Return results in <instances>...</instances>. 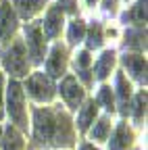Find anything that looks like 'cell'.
Instances as JSON below:
<instances>
[{
    "label": "cell",
    "instance_id": "6da1fadb",
    "mask_svg": "<svg viewBox=\"0 0 148 150\" xmlns=\"http://www.w3.org/2000/svg\"><path fill=\"white\" fill-rule=\"evenodd\" d=\"M33 140L40 146H71L73 127L65 110L35 108L33 110Z\"/></svg>",
    "mask_w": 148,
    "mask_h": 150
},
{
    "label": "cell",
    "instance_id": "7a4b0ae2",
    "mask_svg": "<svg viewBox=\"0 0 148 150\" xmlns=\"http://www.w3.org/2000/svg\"><path fill=\"white\" fill-rule=\"evenodd\" d=\"M6 96H8V112H11V119L17 123V127L27 129V115H25V96H23V88L19 81H11L8 90H6Z\"/></svg>",
    "mask_w": 148,
    "mask_h": 150
},
{
    "label": "cell",
    "instance_id": "3957f363",
    "mask_svg": "<svg viewBox=\"0 0 148 150\" xmlns=\"http://www.w3.org/2000/svg\"><path fill=\"white\" fill-rule=\"evenodd\" d=\"M2 65L6 67V71H8L11 75H15V77L27 75L29 59H27V52H25V44H23V42H15V44L4 52Z\"/></svg>",
    "mask_w": 148,
    "mask_h": 150
},
{
    "label": "cell",
    "instance_id": "277c9868",
    "mask_svg": "<svg viewBox=\"0 0 148 150\" xmlns=\"http://www.w3.org/2000/svg\"><path fill=\"white\" fill-rule=\"evenodd\" d=\"M25 88L29 92V96L33 100H38V102H50L52 96H54V86H52L50 77L44 75V73H33L27 79Z\"/></svg>",
    "mask_w": 148,
    "mask_h": 150
},
{
    "label": "cell",
    "instance_id": "5b68a950",
    "mask_svg": "<svg viewBox=\"0 0 148 150\" xmlns=\"http://www.w3.org/2000/svg\"><path fill=\"white\" fill-rule=\"evenodd\" d=\"M25 40H27V50L33 63H42L44 54H46V40L42 33L40 23H31L25 27Z\"/></svg>",
    "mask_w": 148,
    "mask_h": 150
},
{
    "label": "cell",
    "instance_id": "8992f818",
    "mask_svg": "<svg viewBox=\"0 0 148 150\" xmlns=\"http://www.w3.org/2000/svg\"><path fill=\"white\" fill-rule=\"evenodd\" d=\"M61 96L65 98V102L71 108H77L84 102V88L77 83V79L73 75H67L61 83Z\"/></svg>",
    "mask_w": 148,
    "mask_h": 150
},
{
    "label": "cell",
    "instance_id": "52a82bcc",
    "mask_svg": "<svg viewBox=\"0 0 148 150\" xmlns=\"http://www.w3.org/2000/svg\"><path fill=\"white\" fill-rule=\"evenodd\" d=\"M15 31H17V15H15L11 2L4 0L0 4V38H2V42H11Z\"/></svg>",
    "mask_w": 148,
    "mask_h": 150
},
{
    "label": "cell",
    "instance_id": "ba28073f",
    "mask_svg": "<svg viewBox=\"0 0 148 150\" xmlns=\"http://www.w3.org/2000/svg\"><path fill=\"white\" fill-rule=\"evenodd\" d=\"M63 27V8L61 6H50L46 13V19L42 21V33L48 40H54Z\"/></svg>",
    "mask_w": 148,
    "mask_h": 150
},
{
    "label": "cell",
    "instance_id": "9c48e42d",
    "mask_svg": "<svg viewBox=\"0 0 148 150\" xmlns=\"http://www.w3.org/2000/svg\"><path fill=\"white\" fill-rule=\"evenodd\" d=\"M65 67H67V48L61 44H54V48L50 52V59L46 63V71H48L50 77H61L65 73Z\"/></svg>",
    "mask_w": 148,
    "mask_h": 150
},
{
    "label": "cell",
    "instance_id": "30bf717a",
    "mask_svg": "<svg viewBox=\"0 0 148 150\" xmlns=\"http://www.w3.org/2000/svg\"><path fill=\"white\" fill-rule=\"evenodd\" d=\"M123 65L127 67V71L132 73L140 83H146V59L142 54H125Z\"/></svg>",
    "mask_w": 148,
    "mask_h": 150
},
{
    "label": "cell",
    "instance_id": "8fae6325",
    "mask_svg": "<svg viewBox=\"0 0 148 150\" xmlns=\"http://www.w3.org/2000/svg\"><path fill=\"white\" fill-rule=\"evenodd\" d=\"M117 94H119V110L121 115H127L132 112V86L125 79L123 73H117Z\"/></svg>",
    "mask_w": 148,
    "mask_h": 150
},
{
    "label": "cell",
    "instance_id": "7c38bea8",
    "mask_svg": "<svg viewBox=\"0 0 148 150\" xmlns=\"http://www.w3.org/2000/svg\"><path fill=\"white\" fill-rule=\"evenodd\" d=\"M132 140H134V134H132V129L127 127V123H119L113 140H110L108 150H127V146L132 144Z\"/></svg>",
    "mask_w": 148,
    "mask_h": 150
},
{
    "label": "cell",
    "instance_id": "4fadbf2b",
    "mask_svg": "<svg viewBox=\"0 0 148 150\" xmlns=\"http://www.w3.org/2000/svg\"><path fill=\"white\" fill-rule=\"evenodd\" d=\"M123 44H125V48H132V50H144L146 48V29L144 27L127 29Z\"/></svg>",
    "mask_w": 148,
    "mask_h": 150
},
{
    "label": "cell",
    "instance_id": "5bb4252c",
    "mask_svg": "<svg viewBox=\"0 0 148 150\" xmlns=\"http://www.w3.org/2000/svg\"><path fill=\"white\" fill-rule=\"evenodd\" d=\"M123 21L127 23H136L138 27H142L146 23V0H138V2L132 6V11L123 15Z\"/></svg>",
    "mask_w": 148,
    "mask_h": 150
},
{
    "label": "cell",
    "instance_id": "9a60e30c",
    "mask_svg": "<svg viewBox=\"0 0 148 150\" xmlns=\"http://www.w3.org/2000/svg\"><path fill=\"white\" fill-rule=\"evenodd\" d=\"M44 2H46V0H13V4L17 6V11H19V15L23 19L33 17L35 13L44 6Z\"/></svg>",
    "mask_w": 148,
    "mask_h": 150
},
{
    "label": "cell",
    "instance_id": "2e32d148",
    "mask_svg": "<svg viewBox=\"0 0 148 150\" xmlns=\"http://www.w3.org/2000/svg\"><path fill=\"white\" fill-rule=\"evenodd\" d=\"M96 112H98V102H96V100H90V102L81 108L79 117H77V127H79L81 131H86V129L90 127V123L94 121Z\"/></svg>",
    "mask_w": 148,
    "mask_h": 150
},
{
    "label": "cell",
    "instance_id": "e0dca14e",
    "mask_svg": "<svg viewBox=\"0 0 148 150\" xmlns=\"http://www.w3.org/2000/svg\"><path fill=\"white\" fill-rule=\"evenodd\" d=\"M113 65H115V52L113 50H104L102 56L98 59V63H96V77L98 79H104L106 75L110 73Z\"/></svg>",
    "mask_w": 148,
    "mask_h": 150
},
{
    "label": "cell",
    "instance_id": "ac0fdd59",
    "mask_svg": "<svg viewBox=\"0 0 148 150\" xmlns=\"http://www.w3.org/2000/svg\"><path fill=\"white\" fill-rule=\"evenodd\" d=\"M4 150H23V138L19 136V131L15 127H8L6 129V136H4Z\"/></svg>",
    "mask_w": 148,
    "mask_h": 150
},
{
    "label": "cell",
    "instance_id": "d6986e66",
    "mask_svg": "<svg viewBox=\"0 0 148 150\" xmlns=\"http://www.w3.org/2000/svg\"><path fill=\"white\" fill-rule=\"evenodd\" d=\"M84 35H86V25L81 19H75V21H71L69 25V42L71 44H77L84 40Z\"/></svg>",
    "mask_w": 148,
    "mask_h": 150
},
{
    "label": "cell",
    "instance_id": "ffe728a7",
    "mask_svg": "<svg viewBox=\"0 0 148 150\" xmlns=\"http://www.w3.org/2000/svg\"><path fill=\"white\" fill-rule=\"evenodd\" d=\"M108 131H110V123H108V119L106 117H102L96 125H94V129H92V140H96V142H104L106 138H108Z\"/></svg>",
    "mask_w": 148,
    "mask_h": 150
},
{
    "label": "cell",
    "instance_id": "44dd1931",
    "mask_svg": "<svg viewBox=\"0 0 148 150\" xmlns=\"http://www.w3.org/2000/svg\"><path fill=\"white\" fill-rule=\"evenodd\" d=\"M134 119H136V125H142L144 121V115H146V92H140L136 96V102H134Z\"/></svg>",
    "mask_w": 148,
    "mask_h": 150
},
{
    "label": "cell",
    "instance_id": "7402d4cb",
    "mask_svg": "<svg viewBox=\"0 0 148 150\" xmlns=\"http://www.w3.org/2000/svg\"><path fill=\"white\" fill-rule=\"evenodd\" d=\"M100 44H102V27L98 21H92L88 33V48H98Z\"/></svg>",
    "mask_w": 148,
    "mask_h": 150
},
{
    "label": "cell",
    "instance_id": "603a6c76",
    "mask_svg": "<svg viewBox=\"0 0 148 150\" xmlns=\"http://www.w3.org/2000/svg\"><path fill=\"white\" fill-rule=\"evenodd\" d=\"M98 102H102V104H104V108H106L108 112H113V110H115V98H113V92H110V88H108V86H102V88H100Z\"/></svg>",
    "mask_w": 148,
    "mask_h": 150
},
{
    "label": "cell",
    "instance_id": "cb8c5ba5",
    "mask_svg": "<svg viewBox=\"0 0 148 150\" xmlns=\"http://www.w3.org/2000/svg\"><path fill=\"white\" fill-rule=\"evenodd\" d=\"M90 63H92V59H90V52H88V50H81V52L77 54V61H75V67H77V71H81V69H88V67H90Z\"/></svg>",
    "mask_w": 148,
    "mask_h": 150
},
{
    "label": "cell",
    "instance_id": "d4e9b609",
    "mask_svg": "<svg viewBox=\"0 0 148 150\" xmlns=\"http://www.w3.org/2000/svg\"><path fill=\"white\" fill-rule=\"evenodd\" d=\"M59 6H63L67 13H75L77 11V2H75V0H61Z\"/></svg>",
    "mask_w": 148,
    "mask_h": 150
},
{
    "label": "cell",
    "instance_id": "484cf974",
    "mask_svg": "<svg viewBox=\"0 0 148 150\" xmlns=\"http://www.w3.org/2000/svg\"><path fill=\"white\" fill-rule=\"evenodd\" d=\"M102 2H104V8H106V13L115 15V11H117V0H102Z\"/></svg>",
    "mask_w": 148,
    "mask_h": 150
},
{
    "label": "cell",
    "instance_id": "4316f807",
    "mask_svg": "<svg viewBox=\"0 0 148 150\" xmlns=\"http://www.w3.org/2000/svg\"><path fill=\"white\" fill-rule=\"evenodd\" d=\"M77 75H79V77H81L86 83H92V75H90V71H88V69H81Z\"/></svg>",
    "mask_w": 148,
    "mask_h": 150
},
{
    "label": "cell",
    "instance_id": "83f0119b",
    "mask_svg": "<svg viewBox=\"0 0 148 150\" xmlns=\"http://www.w3.org/2000/svg\"><path fill=\"white\" fill-rule=\"evenodd\" d=\"M0 119H2V81H0Z\"/></svg>",
    "mask_w": 148,
    "mask_h": 150
},
{
    "label": "cell",
    "instance_id": "f1b7e54d",
    "mask_svg": "<svg viewBox=\"0 0 148 150\" xmlns=\"http://www.w3.org/2000/svg\"><path fill=\"white\" fill-rule=\"evenodd\" d=\"M79 150H96V148H94V146H92V144H84V146H81Z\"/></svg>",
    "mask_w": 148,
    "mask_h": 150
},
{
    "label": "cell",
    "instance_id": "f546056e",
    "mask_svg": "<svg viewBox=\"0 0 148 150\" xmlns=\"http://www.w3.org/2000/svg\"><path fill=\"white\" fill-rule=\"evenodd\" d=\"M86 2H88V6H94V4H96V0H86Z\"/></svg>",
    "mask_w": 148,
    "mask_h": 150
},
{
    "label": "cell",
    "instance_id": "4dcf8cb0",
    "mask_svg": "<svg viewBox=\"0 0 148 150\" xmlns=\"http://www.w3.org/2000/svg\"><path fill=\"white\" fill-rule=\"evenodd\" d=\"M0 136H2V129H0Z\"/></svg>",
    "mask_w": 148,
    "mask_h": 150
}]
</instances>
